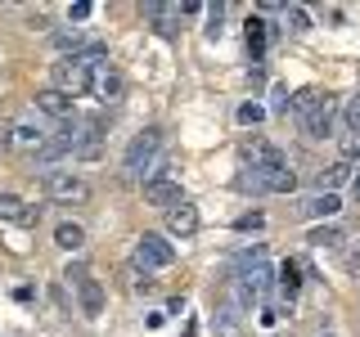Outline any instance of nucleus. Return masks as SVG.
Instances as JSON below:
<instances>
[{
  "label": "nucleus",
  "instance_id": "f257e3e1",
  "mask_svg": "<svg viewBox=\"0 0 360 337\" xmlns=\"http://www.w3.org/2000/svg\"><path fill=\"white\" fill-rule=\"evenodd\" d=\"M158 153H162V131H158V126H144L127 144V153H122V171H127V176H149V166H153Z\"/></svg>",
  "mask_w": 360,
  "mask_h": 337
},
{
  "label": "nucleus",
  "instance_id": "f03ea898",
  "mask_svg": "<svg viewBox=\"0 0 360 337\" xmlns=\"http://www.w3.org/2000/svg\"><path fill=\"white\" fill-rule=\"evenodd\" d=\"M234 185H239L243 194H292V189H297V176H292L288 166H279V171H257V166H248V171H239Z\"/></svg>",
  "mask_w": 360,
  "mask_h": 337
},
{
  "label": "nucleus",
  "instance_id": "7ed1b4c3",
  "mask_svg": "<svg viewBox=\"0 0 360 337\" xmlns=\"http://www.w3.org/2000/svg\"><path fill=\"white\" fill-rule=\"evenodd\" d=\"M95 72L99 67H86L82 59H63V63H54V90L59 95H68V99H77V95H90L95 90Z\"/></svg>",
  "mask_w": 360,
  "mask_h": 337
},
{
  "label": "nucleus",
  "instance_id": "20e7f679",
  "mask_svg": "<svg viewBox=\"0 0 360 337\" xmlns=\"http://www.w3.org/2000/svg\"><path fill=\"white\" fill-rule=\"evenodd\" d=\"M176 261V247L162 239V234H144L140 243H135V270H140L144 279H149V270H162Z\"/></svg>",
  "mask_w": 360,
  "mask_h": 337
},
{
  "label": "nucleus",
  "instance_id": "39448f33",
  "mask_svg": "<svg viewBox=\"0 0 360 337\" xmlns=\"http://www.w3.org/2000/svg\"><path fill=\"white\" fill-rule=\"evenodd\" d=\"M239 157H243L248 166H257V171H279V166H288L284 149H275L270 140H262V135L243 140V144H239Z\"/></svg>",
  "mask_w": 360,
  "mask_h": 337
},
{
  "label": "nucleus",
  "instance_id": "423d86ee",
  "mask_svg": "<svg viewBox=\"0 0 360 337\" xmlns=\"http://www.w3.org/2000/svg\"><path fill=\"white\" fill-rule=\"evenodd\" d=\"M45 194L54 202H90V180L72 176V171H50L45 176Z\"/></svg>",
  "mask_w": 360,
  "mask_h": 337
},
{
  "label": "nucleus",
  "instance_id": "0eeeda50",
  "mask_svg": "<svg viewBox=\"0 0 360 337\" xmlns=\"http://www.w3.org/2000/svg\"><path fill=\"white\" fill-rule=\"evenodd\" d=\"M99 153H104V117L77 121V153H72V157H82V162H95Z\"/></svg>",
  "mask_w": 360,
  "mask_h": 337
},
{
  "label": "nucleus",
  "instance_id": "6e6552de",
  "mask_svg": "<svg viewBox=\"0 0 360 337\" xmlns=\"http://www.w3.org/2000/svg\"><path fill=\"white\" fill-rule=\"evenodd\" d=\"M180 14H185V5H162V0L144 5V18L153 22L158 37H176V32H180Z\"/></svg>",
  "mask_w": 360,
  "mask_h": 337
},
{
  "label": "nucleus",
  "instance_id": "1a4fd4ad",
  "mask_svg": "<svg viewBox=\"0 0 360 337\" xmlns=\"http://www.w3.org/2000/svg\"><path fill=\"white\" fill-rule=\"evenodd\" d=\"M45 140H50V131H45L41 117H18L14 121V149H32V153H37Z\"/></svg>",
  "mask_w": 360,
  "mask_h": 337
},
{
  "label": "nucleus",
  "instance_id": "9d476101",
  "mask_svg": "<svg viewBox=\"0 0 360 337\" xmlns=\"http://www.w3.org/2000/svg\"><path fill=\"white\" fill-rule=\"evenodd\" d=\"M95 95L104 99V104H117V99L127 95V81H122L117 67H108V63H104V67L95 72Z\"/></svg>",
  "mask_w": 360,
  "mask_h": 337
},
{
  "label": "nucleus",
  "instance_id": "9b49d317",
  "mask_svg": "<svg viewBox=\"0 0 360 337\" xmlns=\"http://www.w3.org/2000/svg\"><path fill=\"white\" fill-rule=\"evenodd\" d=\"M32 104H37V112H45V117H59V121H68L72 117V99L68 95H59V90H37V99H32Z\"/></svg>",
  "mask_w": 360,
  "mask_h": 337
},
{
  "label": "nucleus",
  "instance_id": "f8f14e48",
  "mask_svg": "<svg viewBox=\"0 0 360 337\" xmlns=\"http://www.w3.org/2000/svg\"><path fill=\"white\" fill-rule=\"evenodd\" d=\"M338 211H342V198L338 194H315L297 207V216L302 220H324V216H338Z\"/></svg>",
  "mask_w": 360,
  "mask_h": 337
},
{
  "label": "nucleus",
  "instance_id": "ddd939ff",
  "mask_svg": "<svg viewBox=\"0 0 360 337\" xmlns=\"http://www.w3.org/2000/svg\"><path fill=\"white\" fill-rule=\"evenodd\" d=\"M302 131H307L311 140H329V131H333V95L324 99V104L315 108L311 117H302Z\"/></svg>",
  "mask_w": 360,
  "mask_h": 337
},
{
  "label": "nucleus",
  "instance_id": "4468645a",
  "mask_svg": "<svg viewBox=\"0 0 360 337\" xmlns=\"http://www.w3.org/2000/svg\"><path fill=\"white\" fill-rule=\"evenodd\" d=\"M167 230L180 234V239H189V234L198 230V207H194V202H180V207H172V211H167Z\"/></svg>",
  "mask_w": 360,
  "mask_h": 337
},
{
  "label": "nucleus",
  "instance_id": "2eb2a0df",
  "mask_svg": "<svg viewBox=\"0 0 360 337\" xmlns=\"http://www.w3.org/2000/svg\"><path fill=\"white\" fill-rule=\"evenodd\" d=\"M77 301H82V315L95 319V315L104 310V288H99V279H82V284H77Z\"/></svg>",
  "mask_w": 360,
  "mask_h": 337
},
{
  "label": "nucleus",
  "instance_id": "dca6fc26",
  "mask_svg": "<svg viewBox=\"0 0 360 337\" xmlns=\"http://www.w3.org/2000/svg\"><path fill=\"white\" fill-rule=\"evenodd\" d=\"M0 220H9V225H32V220H37V211H32L22 198H14V194H0Z\"/></svg>",
  "mask_w": 360,
  "mask_h": 337
},
{
  "label": "nucleus",
  "instance_id": "f3484780",
  "mask_svg": "<svg viewBox=\"0 0 360 337\" xmlns=\"http://www.w3.org/2000/svg\"><path fill=\"white\" fill-rule=\"evenodd\" d=\"M275 288H279V292H284V297L292 301V297L302 292V265H297V261H284V265L275 270Z\"/></svg>",
  "mask_w": 360,
  "mask_h": 337
},
{
  "label": "nucleus",
  "instance_id": "a211bd4d",
  "mask_svg": "<svg viewBox=\"0 0 360 337\" xmlns=\"http://www.w3.org/2000/svg\"><path fill=\"white\" fill-rule=\"evenodd\" d=\"M352 176H356V166L338 157L333 166H324V171H320V189H324V194H333V189H338V185H347V180H352Z\"/></svg>",
  "mask_w": 360,
  "mask_h": 337
},
{
  "label": "nucleus",
  "instance_id": "6ab92c4d",
  "mask_svg": "<svg viewBox=\"0 0 360 337\" xmlns=\"http://www.w3.org/2000/svg\"><path fill=\"white\" fill-rule=\"evenodd\" d=\"M54 243H59L63 252H82V247H86V230L77 220H63L59 230H54Z\"/></svg>",
  "mask_w": 360,
  "mask_h": 337
},
{
  "label": "nucleus",
  "instance_id": "aec40b11",
  "mask_svg": "<svg viewBox=\"0 0 360 337\" xmlns=\"http://www.w3.org/2000/svg\"><path fill=\"white\" fill-rule=\"evenodd\" d=\"M243 37H248V54H252V63H257V59H262V54H266L270 27H266L262 18H248V32H243Z\"/></svg>",
  "mask_w": 360,
  "mask_h": 337
},
{
  "label": "nucleus",
  "instance_id": "412c9836",
  "mask_svg": "<svg viewBox=\"0 0 360 337\" xmlns=\"http://www.w3.org/2000/svg\"><path fill=\"white\" fill-rule=\"evenodd\" d=\"M54 45H59L68 59H72V54L86 50V32H82V27H63V32H54Z\"/></svg>",
  "mask_w": 360,
  "mask_h": 337
},
{
  "label": "nucleus",
  "instance_id": "4be33fe9",
  "mask_svg": "<svg viewBox=\"0 0 360 337\" xmlns=\"http://www.w3.org/2000/svg\"><path fill=\"white\" fill-rule=\"evenodd\" d=\"M324 99H329V95H324V90H315V86H307V90H297V95H292V108H297L302 117H311V112L320 108Z\"/></svg>",
  "mask_w": 360,
  "mask_h": 337
},
{
  "label": "nucleus",
  "instance_id": "5701e85b",
  "mask_svg": "<svg viewBox=\"0 0 360 337\" xmlns=\"http://www.w3.org/2000/svg\"><path fill=\"white\" fill-rule=\"evenodd\" d=\"M307 243L311 247H333V243H342V230H338V225H315Z\"/></svg>",
  "mask_w": 360,
  "mask_h": 337
},
{
  "label": "nucleus",
  "instance_id": "b1692460",
  "mask_svg": "<svg viewBox=\"0 0 360 337\" xmlns=\"http://www.w3.org/2000/svg\"><path fill=\"white\" fill-rule=\"evenodd\" d=\"M217 329H221V337H243V329H239V310H221V315H217Z\"/></svg>",
  "mask_w": 360,
  "mask_h": 337
},
{
  "label": "nucleus",
  "instance_id": "393cba45",
  "mask_svg": "<svg viewBox=\"0 0 360 337\" xmlns=\"http://www.w3.org/2000/svg\"><path fill=\"white\" fill-rule=\"evenodd\" d=\"M284 18H288L292 32H311V14H307L302 5H284Z\"/></svg>",
  "mask_w": 360,
  "mask_h": 337
},
{
  "label": "nucleus",
  "instance_id": "a878e982",
  "mask_svg": "<svg viewBox=\"0 0 360 337\" xmlns=\"http://www.w3.org/2000/svg\"><path fill=\"white\" fill-rule=\"evenodd\" d=\"M262 225H266V216H262V211H248V216H239V220H234V230H239V234H257Z\"/></svg>",
  "mask_w": 360,
  "mask_h": 337
},
{
  "label": "nucleus",
  "instance_id": "bb28decb",
  "mask_svg": "<svg viewBox=\"0 0 360 337\" xmlns=\"http://www.w3.org/2000/svg\"><path fill=\"white\" fill-rule=\"evenodd\" d=\"M239 121H243V126H257V121H266V108L262 104H243L239 108Z\"/></svg>",
  "mask_w": 360,
  "mask_h": 337
},
{
  "label": "nucleus",
  "instance_id": "cd10ccee",
  "mask_svg": "<svg viewBox=\"0 0 360 337\" xmlns=\"http://www.w3.org/2000/svg\"><path fill=\"white\" fill-rule=\"evenodd\" d=\"M356 157H360V135L347 131L342 135V162H356Z\"/></svg>",
  "mask_w": 360,
  "mask_h": 337
},
{
  "label": "nucleus",
  "instance_id": "c85d7f7f",
  "mask_svg": "<svg viewBox=\"0 0 360 337\" xmlns=\"http://www.w3.org/2000/svg\"><path fill=\"white\" fill-rule=\"evenodd\" d=\"M90 14H95V5H90V0H77V5L68 9V18H72V22H86Z\"/></svg>",
  "mask_w": 360,
  "mask_h": 337
},
{
  "label": "nucleus",
  "instance_id": "c756f323",
  "mask_svg": "<svg viewBox=\"0 0 360 337\" xmlns=\"http://www.w3.org/2000/svg\"><path fill=\"white\" fill-rule=\"evenodd\" d=\"M63 279H68V284L77 288V284H82V279H90V270H86L82 261H77V265H68V270H63Z\"/></svg>",
  "mask_w": 360,
  "mask_h": 337
},
{
  "label": "nucleus",
  "instance_id": "7c9ffc66",
  "mask_svg": "<svg viewBox=\"0 0 360 337\" xmlns=\"http://www.w3.org/2000/svg\"><path fill=\"white\" fill-rule=\"evenodd\" d=\"M14 149V121H0V153Z\"/></svg>",
  "mask_w": 360,
  "mask_h": 337
},
{
  "label": "nucleus",
  "instance_id": "2f4dec72",
  "mask_svg": "<svg viewBox=\"0 0 360 337\" xmlns=\"http://www.w3.org/2000/svg\"><path fill=\"white\" fill-rule=\"evenodd\" d=\"M347 126H352V135H360V99L347 108Z\"/></svg>",
  "mask_w": 360,
  "mask_h": 337
},
{
  "label": "nucleus",
  "instance_id": "473e14b6",
  "mask_svg": "<svg viewBox=\"0 0 360 337\" xmlns=\"http://www.w3.org/2000/svg\"><path fill=\"white\" fill-rule=\"evenodd\" d=\"M288 104H292V99H288V90H284V86H275V112H284Z\"/></svg>",
  "mask_w": 360,
  "mask_h": 337
},
{
  "label": "nucleus",
  "instance_id": "72a5a7b5",
  "mask_svg": "<svg viewBox=\"0 0 360 337\" xmlns=\"http://www.w3.org/2000/svg\"><path fill=\"white\" fill-rule=\"evenodd\" d=\"M352 198H356V202H360V171H356V176H352Z\"/></svg>",
  "mask_w": 360,
  "mask_h": 337
},
{
  "label": "nucleus",
  "instance_id": "f704fd0d",
  "mask_svg": "<svg viewBox=\"0 0 360 337\" xmlns=\"http://www.w3.org/2000/svg\"><path fill=\"white\" fill-rule=\"evenodd\" d=\"M352 270H360V252H352Z\"/></svg>",
  "mask_w": 360,
  "mask_h": 337
},
{
  "label": "nucleus",
  "instance_id": "c9c22d12",
  "mask_svg": "<svg viewBox=\"0 0 360 337\" xmlns=\"http://www.w3.org/2000/svg\"><path fill=\"white\" fill-rule=\"evenodd\" d=\"M320 337H333V333H320Z\"/></svg>",
  "mask_w": 360,
  "mask_h": 337
},
{
  "label": "nucleus",
  "instance_id": "e433bc0d",
  "mask_svg": "<svg viewBox=\"0 0 360 337\" xmlns=\"http://www.w3.org/2000/svg\"><path fill=\"white\" fill-rule=\"evenodd\" d=\"M279 337H284V333H279Z\"/></svg>",
  "mask_w": 360,
  "mask_h": 337
}]
</instances>
